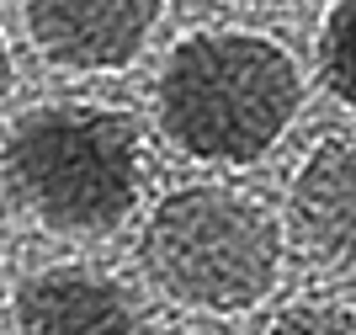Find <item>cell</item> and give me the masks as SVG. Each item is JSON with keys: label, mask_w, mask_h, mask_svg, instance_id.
<instances>
[{"label": "cell", "mask_w": 356, "mask_h": 335, "mask_svg": "<svg viewBox=\"0 0 356 335\" xmlns=\"http://www.w3.org/2000/svg\"><path fill=\"white\" fill-rule=\"evenodd\" d=\"M303 107L298 59L266 32H192L160 70V123L170 144L208 165H255Z\"/></svg>", "instance_id": "cell-1"}, {"label": "cell", "mask_w": 356, "mask_h": 335, "mask_svg": "<svg viewBox=\"0 0 356 335\" xmlns=\"http://www.w3.org/2000/svg\"><path fill=\"white\" fill-rule=\"evenodd\" d=\"M0 171L43 229L96 240L118 229L144 192V128L122 107L48 102L11 123Z\"/></svg>", "instance_id": "cell-2"}, {"label": "cell", "mask_w": 356, "mask_h": 335, "mask_svg": "<svg viewBox=\"0 0 356 335\" xmlns=\"http://www.w3.org/2000/svg\"><path fill=\"white\" fill-rule=\"evenodd\" d=\"M138 261L149 282L202 314H239L282 282V224L234 187H181L154 203Z\"/></svg>", "instance_id": "cell-3"}, {"label": "cell", "mask_w": 356, "mask_h": 335, "mask_svg": "<svg viewBox=\"0 0 356 335\" xmlns=\"http://www.w3.org/2000/svg\"><path fill=\"white\" fill-rule=\"evenodd\" d=\"M165 0H27V32L59 70L106 75L134 64Z\"/></svg>", "instance_id": "cell-4"}, {"label": "cell", "mask_w": 356, "mask_h": 335, "mask_svg": "<svg viewBox=\"0 0 356 335\" xmlns=\"http://www.w3.org/2000/svg\"><path fill=\"white\" fill-rule=\"evenodd\" d=\"M16 335H144V325L112 277L59 266L16 288Z\"/></svg>", "instance_id": "cell-5"}, {"label": "cell", "mask_w": 356, "mask_h": 335, "mask_svg": "<svg viewBox=\"0 0 356 335\" xmlns=\"http://www.w3.org/2000/svg\"><path fill=\"white\" fill-rule=\"evenodd\" d=\"M293 224L325 266L356 277V139L314 144L293 181Z\"/></svg>", "instance_id": "cell-6"}, {"label": "cell", "mask_w": 356, "mask_h": 335, "mask_svg": "<svg viewBox=\"0 0 356 335\" xmlns=\"http://www.w3.org/2000/svg\"><path fill=\"white\" fill-rule=\"evenodd\" d=\"M319 75L325 86L356 107V0H335L319 27Z\"/></svg>", "instance_id": "cell-7"}, {"label": "cell", "mask_w": 356, "mask_h": 335, "mask_svg": "<svg viewBox=\"0 0 356 335\" xmlns=\"http://www.w3.org/2000/svg\"><path fill=\"white\" fill-rule=\"evenodd\" d=\"M271 335H356V314L335 304H303V309H287L271 325Z\"/></svg>", "instance_id": "cell-8"}, {"label": "cell", "mask_w": 356, "mask_h": 335, "mask_svg": "<svg viewBox=\"0 0 356 335\" xmlns=\"http://www.w3.org/2000/svg\"><path fill=\"white\" fill-rule=\"evenodd\" d=\"M11 80H16V64H11V48H6V38H0V102L11 96Z\"/></svg>", "instance_id": "cell-9"}]
</instances>
